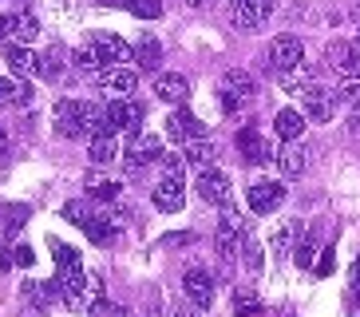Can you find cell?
Here are the masks:
<instances>
[{
  "mask_svg": "<svg viewBox=\"0 0 360 317\" xmlns=\"http://www.w3.org/2000/svg\"><path fill=\"white\" fill-rule=\"evenodd\" d=\"M56 131L64 139H84V135H103V107L84 104V99H60L52 116Z\"/></svg>",
  "mask_w": 360,
  "mask_h": 317,
  "instance_id": "1",
  "label": "cell"
},
{
  "mask_svg": "<svg viewBox=\"0 0 360 317\" xmlns=\"http://www.w3.org/2000/svg\"><path fill=\"white\" fill-rule=\"evenodd\" d=\"M218 92H222V107H226V111H242V107L254 104L257 80L250 72H242V68H230V72L218 80Z\"/></svg>",
  "mask_w": 360,
  "mask_h": 317,
  "instance_id": "2",
  "label": "cell"
},
{
  "mask_svg": "<svg viewBox=\"0 0 360 317\" xmlns=\"http://www.w3.org/2000/svg\"><path fill=\"white\" fill-rule=\"evenodd\" d=\"M147 116V107L139 99H127V95H115L111 104L103 107V135H119V131H135Z\"/></svg>",
  "mask_w": 360,
  "mask_h": 317,
  "instance_id": "3",
  "label": "cell"
},
{
  "mask_svg": "<svg viewBox=\"0 0 360 317\" xmlns=\"http://www.w3.org/2000/svg\"><path fill=\"white\" fill-rule=\"evenodd\" d=\"M238 246H242V214L226 206V211H222V218H218V234H214V250H218V258H222L226 266H233V258H238Z\"/></svg>",
  "mask_w": 360,
  "mask_h": 317,
  "instance_id": "4",
  "label": "cell"
},
{
  "mask_svg": "<svg viewBox=\"0 0 360 317\" xmlns=\"http://www.w3.org/2000/svg\"><path fill=\"white\" fill-rule=\"evenodd\" d=\"M194 190L202 194V202H210V206H230V199H233V187H230V179H226V170H218V167H206V170H198V179H194Z\"/></svg>",
  "mask_w": 360,
  "mask_h": 317,
  "instance_id": "5",
  "label": "cell"
},
{
  "mask_svg": "<svg viewBox=\"0 0 360 317\" xmlns=\"http://www.w3.org/2000/svg\"><path fill=\"white\" fill-rule=\"evenodd\" d=\"M91 48H96V56L103 60V68H123V63L135 60V48H131L123 36H115V32H96V36H91Z\"/></svg>",
  "mask_w": 360,
  "mask_h": 317,
  "instance_id": "6",
  "label": "cell"
},
{
  "mask_svg": "<svg viewBox=\"0 0 360 317\" xmlns=\"http://www.w3.org/2000/svg\"><path fill=\"white\" fill-rule=\"evenodd\" d=\"M269 63H274V72H293L297 63H305V44L301 36H274L269 44Z\"/></svg>",
  "mask_w": 360,
  "mask_h": 317,
  "instance_id": "7",
  "label": "cell"
},
{
  "mask_svg": "<svg viewBox=\"0 0 360 317\" xmlns=\"http://www.w3.org/2000/svg\"><path fill=\"white\" fill-rule=\"evenodd\" d=\"M245 199H250V211L254 214H274L285 202V182H277V179L254 182V187L245 190Z\"/></svg>",
  "mask_w": 360,
  "mask_h": 317,
  "instance_id": "8",
  "label": "cell"
},
{
  "mask_svg": "<svg viewBox=\"0 0 360 317\" xmlns=\"http://www.w3.org/2000/svg\"><path fill=\"white\" fill-rule=\"evenodd\" d=\"M182 175H162L159 179V187H155V194H150V199H155V206H159L162 214H179L182 206H186V194H182Z\"/></svg>",
  "mask_w": 360,
  "mask_h": 317,
  "instance_id": "9",
  "label": "cell"
},
{
  "mask_svg": "<svg viewBox=\"0 0 360 317\" xmlns=\"http://www.w3.org/2000/svg\"><path fill=\"white\" fill-rule=\"evenodd\" d=\"M274 8H277V0H233V24L250 32V28L269 20Z\"/></svg>",
  "mask_w": 360,
  "mask_h": 317,
  "instance_id": "10",
  "label": "cell"
},
{
  "mask_svg": "<svg viewBox=\"0 0 360 317\" xmlns=\"http://www.w3.org/2000/svg\"><path fill=\"white\" fill-rule=\"evenodd\" d=\"M301 111H305V119H313V123H328L333 111H337V92L309 87V92L301 95Z\"/></svg>",
  "mask_w": 360,
  "mask_h": 317,
  "instance_id": "11",
  "label": "cell"
},
{
  "mask_svg": "<svg viewBox=\"0 0 360 317\" xmlns=\"http://www.w3.org/2000/svg\"><path fill=\"white\" fill-rule=\"evenodd\" d=\"M182 290H186V297H191L194 306L206 309L214 302V274L202 270V266H191V270L182 274Z\"/></svg>",
  "mask_w": 360,
  "mask_h": 317,
  "instance_id": "12",
  "label": "cell"
},
{
  "mask_svg": "<svg viewBox=\"0 0 360 317\" xmlns=\"http://www.w3.org/2000/svg\"><path fill=\"white\" fill-rule=\"evenodd\" d=\"M155 95H159L162 104L182 107L186 99H191V80L179 75V72H159V75H155Z\"/></svg>",
  "mask_w": 360,
  "mask_h": 317,
  "instance_id": "13",
  "label": "cell"
},
{
  "mask_svg": "<svg viewBox=\"0 0 360 317\" xmlns=\"http://www.w3.org/2000/svg\"><path fill=\"white\" fill-rule=\"evenodd\" d=\"M238 147H242V155H245V163H274V147L265 143V135L257 131V127H242L238 131Z\"/></svg>",
  "mask_w": 360,
  "mask_h": 317,
  "instance_id": "14",
  "label": "cell"
},
{
  "mask_svg": "<svg viewBox=\"0 0 360 317\" xmlns=\"http://www.w3.org/2000/svg\"><path fill=\"white\" fill-rule=\"evenodd\" d=\"M277 167H281V175L285 179H301L309 167V147L301 143V139H293V143H285V147L277 151Z\"/></svg>",
  "mask_w": 360,
  "mask_h": 317,
  "instance_id": "15",
  "label": "cell"
},
{
  "mask_svg": "<svg viewBox=\"0 0 360 317\" xmlns=\"http://www.w3.org/2000/svg\"><path fill=\"white\" fill-rule=\"evenodd\" d=\"M155 158H162V139L159 135H135L127 147V167L143 170L147 163H155Z\"/></svg>",
  "mask_w": 360,
  "mask_h": 317,
  "instance_id": "16",
  "label": "cell"
},
{
  "mask_svg": "<svg viewBox=\"0 0 360 317\" xmlns=\"http://www.w3.org/2000/svg\"><path fill=\"white\" fill-rule=\"evenodd\" d=\"M167 135H170V143H186V139H198L202 135V123L186 111V107H179V111H170L167 116Z\"/></svg>",
  "mask_w": 360,
  "mask_h": 317,
  "instance_id": "17",
  "label": "cell"
},
{
  "mask_svg": "<svg viewBox=\"0 0 360 317\" xmlns=\"http://www.w3.org/2000/svg\"><path fill=\"white\" fill-rule=\"evenodd\" d=\"M4 60H8L12 75H40V56L28 52V44H12L4 48Z\"/></svg>",
  "mask_w": 360,
  "mask_h": 317,
  "instance_id": "18",
  "label": "cell"
},
{
  "mask_svg": "<svg viewBox=\"0 0 360 317\" xmlns=\"http://www.w3.org/2000/svg\"><path fill=\"white\" fill-rule=\"evenodd\" d=\"M328 68H337L345 80H349V75H360V48L356 44H333V48H328Z\"/></svg>",
  "mask_w": 360,
  "mask_h": 317,
  "instance_id": "19",
  "label": "cell"
},
{
  "mask_svg": "<svg viewBox=\"0 0 360 317\" xmlns=\"http://www.w3.org/2000/svg\"><path fill=\"white\" fill-rule=\"evenodd\" d=\"M96 84L103 87V92L127 95V92H135V84H139V75L131 72V68H103V72L96 75Z\"/></svg>",
  "mask_w": 360,
  "mask_h": 317,
  "instance_id": "20",
  "label": "cell"
},
{
  "mask_svg": "<svg viewBox=\"0 0 360 317\" xmlns=\"http://www.w3.org/2000/svg\"><path fill=\"white\" fill-rule=\"evenodd\" d=\"M305 111H297V107H281L274 116V127H277V135L285 139V143H293V139H301L305 135Z\"/></svg>",
  "mask_w": 360,
  "mask_h": 317,
  "instance_id": "21",
  "label": "cell"
},
{
  "mask_svg": "<svg viewBox=\"0 0 360 317\" xmlns=\"http://www.w3.org/2000/svg\"><path fill=\"white\" fill-rule=\"evenodd\" d=\"M135 60H139V72H155L159 75V63H162V44L150 36V32H143L135 44Z\"/></svg>",
  "mask_w": 360,
  "mask_h": 317,
  "instance_id": "22",
  "label": "cell"
},
{
  "mask_svg": "<svg viewBox=\"0 0 360 317\" xmlns=\"http://www.w3.org/2000/svg\"><path fill=\"white\" fill-rule=\"evenodd\" d=\"M313 80H317V68H313V63H297L293 72H281V87H285L289 95H297V99H301L309 87H317Z\"/></svg>",
  "mask_w": 360,
  "mask_h": 317,
  "instance_id": "23",
  "label": "cell"
},
{
  "mask_svg": "<svg viewBox=\"0 0 360 317\" xmlns=\"http://www.w3.org/2000/svg\"><path fill=\"white\" fill-rule=\"evenodd\" d=\"M84 190H87V199L91 202H103V206H111V202L119 199V182L107 179V175H96V170L84 179Z\"/></svg>",
  "mask_w": 360,
  "mask_h": 317,
  "instance_id": "24",
  "label": "cell"
},
{
  "mask_svg": "<svg viewBox=\"0 0 360 317\" xmlns=\"http://www.w3.org/2000/svg\"><path fill=\"white\" fill-rule=\"evenodd\" d=\"M24 104H32V87L24 84L20 75L0 80V107H24Z\"/></svg>",
  "mask_w": 360,
  "mask_h": 317,
  "instance_id": "25",
  "label": "cell"
},
{
  "mask_svg": "<svg viewBox=\"0 0 360 317\" xmlns=\"http://www.w3.org/2000/svg\"><path fill=\"white\" fill-rule=\"evenodd\" d=\"M8 36H12V44H32L40 36V20H36L32 12H16L8 20Z\"/></svg>",
  "mask_w": 360,
  "mask_h": 317,
  "instance_id": "26",
  "label": "cell"
},
{
  "mask_svg": "<svg viewBox=\"0 0 360 317\" xmlns=\"http://www.w3.org/2000/svg\"><path fill=\"white\" fill-rule=\"evenodd\" d=\"M182 155H186V163H194L198 170L214 167V155H218V147H214L210 139H186V147H182Z\"/></svg>",
  "mask_w": 360,
  "mask_h": 317,
  "instance_id": "27",
  "label": "cell"
},
{
  "mask_svg": "<svg viewBox=\"0 0 360 317\" xmlns=\"http://www.w3.org/2000/svg\"><path fill=\"white\" fill-rule=\"evenodd\" d=\"M24 294L32 297L36 306H56V302H64V290H60V282H24Z\"/></svg>",
  "mask_w": 360,
  "mask_h": 317,
  "instance_id": "28",
  "label": "cell"
},
{
  "mask_svg": "<svg viewBox=\"0 0 360 317\" xmlns=\"http://www.w3.org/2000/svg\"><path fill=\"white\" fill-rule=\"evenodd\" d=\"M64 218L75 222L79 230H87V226L99 218V211H96V206H91L87 199H72V202H64Z\"/></svg>",
  "mask_w": 360,
  "mask_h": 317,
  "instance_id": "29",
  "label": "cell"
},
{
  "mask_svg": "<svg viewBox=\"0 0 360 317\" xmlns=\"http://www.w3.org/2000/svg\"><path fill=\"white\" fill-rule=\"evenodd\" d=\"M257 313H262V297H257V290L238 285V290H233V317H257Z\"/></svg>",
  "mask_w": 360,
  "mask_h": 317,
  "instance_id": "30",
  "label": "cell"
},
{
  "mask_svg": "<svg viewBox=\"0 0 360 317\" xmlns=\"http://www.w3.org/2000/svg\"><path fill=\"white\" fill-rule=\"evenodd\" d=\"M119 158V139L115 135H96L91 139V163L107 167V163H115Z\"/></svg>",
  "mask_w": 360,
  "mask_h": 317,
  "instance_id": "31",
  "label": "cell"
},
{
  "mask_svg": "<svg viewBox=\"0 0 360 317\" xmlns=\"http://www.w3.org/2000/svg\"><path fill=\"white\" fill-rule=\"evenodd\" d=\"M317 238H313V234H301V238H297V250H293V262L301 266V270H309V266H317Z\"/></svg>",
  "mask_w": 360,
  "mask_h": 317,
  "instance_id": "32",
  "label": "cell"
},
{
  "mask_svg": "<svg viewBox=\"0 0 360 317\" xmlns=\"http://www.w3.org/2000/svg\"><path fill=\"white\" fill-rule=\"evenodd\" d=\"M40 75L44 80H60L64 75V48H48L40 56Z\"/></svg>",
  "mask_w": 360,
  "mask_h": 317,
  "instance_id": "33",
  "label": "cell"
},
{
  "mask_svg": "<svg viewBox=\"0 0 360 317\" xmlns=\"http://www.w3.org/2000/svg\"><path fill=\"white\" fill-rule=\"evenodd\" d=\"M123 8H127L131 16H143V20H159L162 0H123Z\"/></svg>",
  "mask_w": 360,
  "mask_h": 317,
  "instance_id": "34",
  "label": "cell"
},
{
  "mask_svg": "<svg viewBox=\"0 0 360 317\" xmlns=\"http://www.w3.org/2000/svg\"><path fill=\"white\" fill-rule=\"evenodd\" d=\"M75 68H79L84 75H99V72H103V60H99L96 48L87 44V48H79V52H75Z\"/></svg>",
  "mask_w": 360,
  "mask_h": 317,
  "instance_id": "35",
  "label": "cell"
},
{
  "mask_svg": "<svg viewBox=\"0 0 360 317\" xmlns=\"http://www.w3.org/2000/svg\"><path fill=\"white\" fill-rule=\"evenodd\" d=\"M52 258H56V266H60V270H72V266H79V254H75L68 242H52Z\"/></svg>",
  "mask_w": 360,
  "mask_h": 317,
  "instance_id": "36",
  "label": "cell"
},
{
  "mask_svg": "<svg viewBox=\"0 0 360 317\" xmlns=\"http://www.w3.org/2000/svg\"><path fill=\"white\" fill-rule=\"evenodd\" d=\"M337 99H345V104H352V107L360 104V75H349V80H340Z\"/></svg>",
  "mask_w": 360,
  "mask_h": 317,
  "instance_id": "37",
  "label": "cell"
},
{
  "mask_svg": "<svg viewBox=\"0 0 360 317\" xmlns=\"http://www.w3.org/2000/svg\"><path fill=\"white\" fill-rule=\"evenodd\" d=\"M91 317H139V313H135V309H127V306H115V302H107V297H103V302L91 309Z\"/></svg>",
  "mask_w": 360,
  "mask_h": 317,
  "instance_id": "38",
  "label": "cell"
},
{
  "mask_svg": "<svg viewBox=\"0 0 360 317\" xmlns=\"http://www.w3.org/2000/svg\"><path fill=\"white\" fill-rule=\"evenodd\" d=\"M313 270H317V278H328V274H333V270H337V258H333V250H321Z\"/></svg>",
  "mask_w": 360,
  "mask_h": 317,
  "instance_id": "39",
  "label": "cell"
},
{
  "mask_svg": "<svg viewBox=\"0 0 360 317\" xmlns=\"http://www.w3.org/2000/svg\"><path fill=\"white\" fill-rule=\"evenodd\" d=\"M12 262L28 270V266H36V250H32V246H16V250H12Z\"/></svg>",
  "mask_w": 360,
  "mask_h": 317,
  "instance_id": "40",
  "label": "cell"
},
{
  "mask_svg": "<svg viewBox=\"0 0 360 317\" xmlns=\"http://www.w3.org/2000/svg\"><path fill=\"white\" fill-rule=\"evenodd\" d=\"M174 317H206V309L194 306L191 297H186V302H179V306H174Z\"/></svg>",
  "mask_w": 360,
  "mask_h": 317,
  "instance_id": "41",
  "label": "cell"
},
{
  "mask_svg": "<svg viewBox=\"0 0 360 317\" xmlns=\"http://www.w3.org/2000/svg\"><path fill=\"white\" fill-rule=\"evenodd\" d=\"M245 266H250V270H257V266H262V258H257V246H254V238H245Z\"/></svg>",
  "mask_w": 360,
  "mask_h": 317,
  "instance_id": "42",
  "label": "cell"
},
{
  "mask_svg": "<svg viewBox=\"0 0 360 317\" xmlns=\"http://www.w3.org/2000/svg\"><path fill=\"white\" fill-rule=\"evenodd\" d=\"M349 127H352V131H356V135H360V104L352 107V119H349Z\"/></svg>",
  "mask_w": 360,
  "mask_h": 317,
  "instance_id": "43",
  "label": "cell"
},
{
  "mask_svg": "<svg viewBox=\"0 0 360 317\" xmlns=\"http://www.w3.org/2000/svg\"><path fill=\"white\" fill-rule=\"evenodd\" d=\"M8 155V135H4V127H0V158Z\"/></svg>",
  "mask_w": 360,
  "mask_h": 317,
  "instance_id": "44",
  "label": "cell"
},
{
  "mask_svg": "<svg viewBox=\"0 0 360 317\" xmlns=\"http://www.w3.org/2000/svg\"><path fill=\"white\" fill-rule=\"evenodd\" d=\"M352 278H360V258H356V262H352Z\"/></svg>",
  "mask_w": 360,
  "mask_h": 317,
  "instance_id": "45",
  "label": "cell"
},
{
  "mask_svg": "<svg viewBox=\"0 0 360 317\" xmlns=\"http://www.w3.org/2000/svg\"><path fill=\"white\" fill-rule=\"evenodd\" d=\"M0 32H8V16H0Z\"/></svg>",
  "mask_w": 360,
  "mask_h": 317,
  "instance_id": "46",
  "label": "cell"
},
{
  "mask_svg": "<svg viewBox=\"0 0 360 317\" xmlns=\"http://www.w3.org/2000/svg\"><path fill=\"white\" fill-rule=\"evenodd\" d=\"M96 4H123V0H96Z\"/></svg>",
  "mask_w": 360,
  "mask_h": 317,
  "instance_id": "47",
  "label": "cell"
},
{
  "mask_svg": "<svg viewBox=\"0 0 360 317\" xmlns=\"http://www.w3.org/2000/svg\"><path fill=\"white\" fill-rule=\"evenodd\" d=\"M24 317H40V309H28V313H24Z\"/></svg>",
  "mask_w": 360,
  "mask_h": 317,
  "instance_id": "48",
  "label": "cell"
},
{
  "mask_svg": "<svg viewBox=\"0 0 360 317\" xmlns=\"http://www.w3.org/2000/svg\"><path fill=\"white\" fill-rule=\"evenodd\" d=\"M352 285H356V294H360V278H352Z\"/></svg>",
  "mask_w": 360,
  "mask_h": 317,
  "instance_id": "49",
  "label": "cell"
},
{
  "mask_svg": "<svg viewBox=\"0 0 360 317\" xmlns=\"http://www.w3.org/2000/svg\"><path fill=\"white\" fill-rule=\"evenodd\" d=\"M191 4H206V0H191Z\"/></svg>",
  "mask_w": 360,
  "mask_h": 317,
  "instance_id": "50",
  "label": "cell"
},
{
  "mask_svg": "<svg viewBox=\"0 0 360 317\" xmlns=\"http://www.w3.org/2000/svg\"><path fill=\"white\" fill-rule=\"evenodd\" d=\"M356 20H360V4H356Z\"/></svg>",
  "mask_w": 360,
  "mask_h": 317,
  "instance_id": "51",
  "label": "cell"
},
{
  "mask_svg": "<svg viewBox=\"0 0 360 317\" xmlns=\"http://www.w3.org/2000/svg\"><path fill=\"white\" fill-rule=\"evenodd\" d=\"M356 44H360V32H356Z\"/></svg>",
  "mask_w": 360,
  "mask_h": 317,
  "instance_id": "52",
  "label": "cell"
},
{
  "mask_svg": "<svg viewBox=\"0 0 360 317\" xmlns=\"http://www.w3.org/2000/svg\"><path fill=\"white\" fill-rule=\"evenodd\" d=\"M352 44H356V40H352ZM356 48H360V44H356Z\"/></svg>",
  "mask_w": 360,
  "mask_h": 317,
  "instance_id": "53",
  "label": "cell"
},
{
  "mask_svg": "<svg viewBox=\"0 0 360 317\" xmlns=\"http://www.w3.org/2000/svg\"><path fill=\"white\" fill-rule=\"evenodd\" d=\"M356 317H360V309H356Z\"/></svg>",
  "mask_w": 360,
  "mask_h": 317,
  "instance_id": "54",
  "label": "cell"
}]
</instances>
